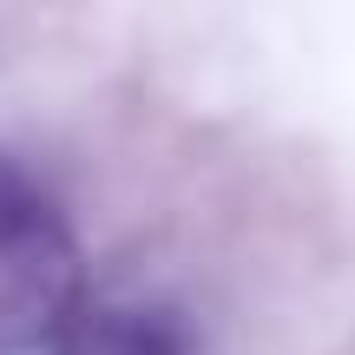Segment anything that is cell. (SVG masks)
Wrapping results in <instances>:
<instances>
[{
  "label": "cell",
  "mask_w": 355,
  "mask_h": 355,
  "mask_svg": "<svg viewBox=\"0 0 355 355\" xmlns=\"http://www.w3.org/2000/svg\"><path fill=\"white\" fill-rule=\"evenodd\" d=\"M79 316V243L53 198L0 152V355L60 343Z\"/></svg>",
  "instance_id": "1"
},
{
  "label": "cell",
  "mask_w": 355,
  "mask_h": 355,
  "mask_svg": "<svg viewBox=\"0 0 355 355\" xmlns=\"http://www.w3.org/2000/svg\"><path fill=\"white\" fill-rule=\"evenodd\" d=\"M60 355H184L178 329L152 309H79L73 329L60 336Z\"/></svg>",
  "instance_id": "2"
}]
</instances>
